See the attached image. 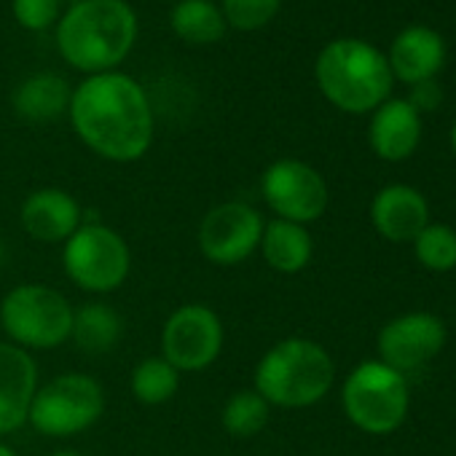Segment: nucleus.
<instances>
[{
	"mask_svg": "<svg viewBox=\"0 0 456 456\" xmlns=\"http://www.w3.org/2000/svg\"><path fill=\"white\" fill-rule=\"evenodd\" d=\"M70 124L78 140L105 161H140L153 145V105L140 81L121 70L86 76L70 97Z\"/></svg>",
	"mask_w": 456,
	"mask_h": 456,
	"instance_id": "obj_1",
	"label": "nucleus"
},
{
	"mask_svg": "<svg viewBox=\"0 0 456 456\" xmlns=\"http://www.w3.org/2000/svg\"><path fill=\"white\" fill-rule=\"evenodd\" d=\"M137 33V14L126 0H78L57 22V49L70 68L100 76L132 54Z\"/></svg>",
	"mask_w": 456,
	"mask_h": 456,
	"instance_id": "obj_2",
	"label": "nucleus"
},
{
	"mask_svg": "<svg viewBox=\"0 0 456 456\" xmlns=\"http://www.w3.org/2000/svg\"><path fill=\"white\" fill-rule=\"evenodd\" d=\"M322 97L344 113H373L389 100L395 76L387 54L360 38L330 41L314 62Z\"/></svg>",
	"mask_w": 456,
	"mask_h": 456,
	"instance_id": "obj_3",
	"label": "nucleus"
},
{
	"mask_svg": "<svg viewBox=\"0 0 456 456\" xmlns=\"http://www.w3.org/2000/svg\"><path fill=\"white\" fill-rule=\"evenodd\" d=\"M336 381L330 352L312 338H282L256 365L253 389L274 408H309Z\"/></svg>",
	"mask_w": 456,
	"mask_h": 456,
	"instance_id": "obj_4",
	"label": "nucleus"
},
{
	"mask_svg": "<svg viewBox=\"0 0 456 456\" xmlns=\"http://www.w3.org/2000/svg\"><path fill=\"white\" fill-rule=\"evenodd\" d=\"M76 306L54 288L25 282L0 301V328L6 341L25 352H52L70 341Z\"/></svg>",
	"mask_w": 456,
	"mask_h": 456,
	"instance_id": "obj_5",
	"label": "nucleus"
},
{
	"mask_svg": "<svg viewBox=\"0 0 456 456\" xmlns=\"http://www.w3.org/2000/svg\"><path fill=\"white\" fill-rule=\"evenodd\" d=\"M346 419L368 435H389L408 416V381L381 360L360 362L341 387Z\"/></svg>",
	"mask_w": 456,
	"mask_h": 456,
	"instance_id": "obj_6",
	"label": "nucleus"
},
{
	"mask_svg": "<svg viewBox=\"0 0 456 456\" xmlns=\"http://www.w3.org/2000/svg\"><path fill=\"white\" fill-rule=\"evenodd\" d=\"M62 269L76 288L92 296H108L129 280L132 250L116 228L81 223L78 232L62 245Z\"/></svg>",
	"mask_w": 456,
	"mask_h": 456,
	"instance_id": "obj_7",
	"label": "nucleus"
},
{
	"mask_svg": "<svg viewBox=\"0 0 456 456\" xmlns=\"http://www.w3.org/2000/svg\"><path fill=\"white\" fill-rule=\"evenodd\" d=\"M105 413V389L89 373H60L38 384L28 424L44 437H76Z\"/></svg>",
	"mask_w": 456,
	"mask_h": 456,
	"instance_id": "obj_8",
	"label": "nucleus"
},
{
	"mask_svg": "<svg viewBox=\"0 0 456 456\" xmlns=\"http://www.w3.org/2000/svg\"><path fill=\"white\" fill-rule=\"evenodd\" d=\"M264 225L266 220L253 204L223 201L204 212L196 245L212 266H240L261 248Z\"/></svg>",
	"mask_w": 456,
	"mask_h": 456,
	"instance_id": "obj_9",
	"label": "nucleus"
},
{
	"mask_svg": "<svg viewBox=\"0 0 456 456\" xmlns=\"http://www.w3.org/2000/svg\"><path fill=\"white\" fill-rule=\"evenodd\" d=\"M223 341V320L212 306L183 304L161 328V357L177 373H199L220 357Z\"/></svg>",
	"mask_w": 456,
	"mask_h": 456,
	"instance_id": "obj_10",
	"label": "nucleus"
},
{
	"mask_svg": "<svg viewBox=\"0 0 456 456\" xmlns=\"http://www.w3.org/2000/svg\"><path fill=\"white\" fill-rule=\"evenodd\" d=\"M261 193L280 220L309 225L328 209L330 191L325 177L301 159H277L261 175Z\"/></svg>",
	"mask_w": 456,
	"mask_h": 456,
	"instance_id": "obj_11",
	"label": "nucleus"
},
{
	"mask_svg": "<svg viewBox=\"0 0 456 456\" xmlns=\"http://www.w3.org/2000/svg\"><path fill=\"white\" fill-rule=\"evenodd\" d=\"M445 325L429 312L395 317L379 333V360L405 376L435 360L445 346Z\"/></svg>",
	"mask_w": 456,
	"mask_h": 456,
	"instance_id": "obj_12",
	"label": "nucleus"
},
{
	"mask_svg": "<svg viewBox=\"0 0 456 456\" xmlns=\"http://www.w3.org/2000/svg\"><path fill=\"white\" fill-rule=\"evenodd\" d=\"M25 234L41 245H65L84 223L78 199L65 188H38L20 207Z\"/></svg>",
	"mask_w": 456,
	"mask_h": 456,
	"instance_id": "obj_13",
	"label": "nucleus"
},
{
	"mask_svg": "<svg viewBox=\"0 0 456 456\" xmlns=\"http://www.w3.org/2000/svg\"><path fill=\"white\" fill-rule=\"evenodd\" d=\"M38 384V365L33 354L9 341H0V437L28 424Z\"/></svg>",
	"mask_w": 456,
	"mask_h": 456,
	"instance_id": "obj_14",
	"label": "nucleus"
},
{
	"mask_svg": "<svg viewBox=\"0 0 456 456\" xmlns=\"http://www.w3.org/2000/svg\"><path fill=\"white\" fill-rule=\"evenodd\" d=\"M370 223L387 242H413L421 228L429 223V204L421 191L395 183L373 196Z\"/></svg>",
	"mask_w": 456,
	"mask_h": 456,
	"instance_id": "obj_15",
	"label": "nucleus"
},
{
	"mask_svg": "<svg viewBox=\"0 0 456 456\" xmlns=\"http://www.w3.org/2000/svg\"><path fill=\"white\" fill-rule=\"evenodd\" d=\"M387 62H389L392 76L408 86L419 81H429L440 73L445 62L443 36L427 25H411L395 36Z\"/></svg>",
	"mask_w": 456,
	"mask_h": 456,
	"instance_id": "obj_16",
	"label": "nucleus"
},
{
	"mask_svg": "<svg viewBox=\"0 0 456 456\" xmlns=\"http://www.w3.org/2000/svg\"><path fill=\"white\" fill-rule=\"evenodd\" d=\"M368 142L379 159L405 161L421 142V116L408 105V100H387L370 116Z\"/></svg>",
	"mask_w": 456,
	"mask_h": 456,
	"instance_id": "obj_17",
	"label": "nucleus"
},
{
	"mask_svg": "<svg viewBox=\"0 0 456 456\" xmlns=\"http://www.w3.org/2000/svg\"><path fill=\"white\" fill-rule=\"evenodd\" d=\"M258 250L269 269H274L280 274H298L312 264L314 242H312V234L306 225L274 217L264 225V237H261Z\"/></svg>",
	"mask_w": 456,
	"mask_h": 456,
	"instance_id": "obj_18",
	"label": "nucleus"
},
{
	"mask_svg": "<svg viewBox=\"0 0 456 456\" xmlns=\"http://www.w3.org/2000/svg\"><path fill=\"white\" fill-rule=\"evenodd\" d=\"M70 97L73 89L68 86V81L57 73H33L28 76L12 102L20 118L30 121V124H46V121H57L60 116L68 113L70 108Z\"/></svg>",
	"mask_w": 456,
	"mask_h": 456,
	"instance_id": "obj_19",
	"label": "nucleus"
},
{
	"mask_svg": "<svg viewBox=\"0 0 456 456\" xmlns=\"http://www.w3.org/2000/svg\"><path fill=\"white\" fill-rule=\"evenodd\" d=\"M121 336H124V320L110 304L89 301L73 312L70 341L84 354H108L110 349L118 346Z\"/></svg>",
	"mask_w": 456,
	"mask_h": 456,
	"instance_id": "obj_20",
	"label": "nucleus"
},
{
	"mask_svg": "<svg viewBox=\"0 0 456 456\" xmlns=\"http://www.w3.org/2000/svg\"><path fill=\"white\" fill-rule=\"evenodd\" d=\"M169 28L180 41L193 46L217 44L228 30L220 6L212 0H180L169 12Z\"/></svg>",
	"mask_w": 456,
	"mask_h": 456,
	"instance_id": "obj_21",
	"label": "nucleus"
},
{
	"mask_svg": "<svg viewBox=\"0 0 456 456\" xmlns=\"http://www.w3.org/2000/svg\"><path fill=\"white\" fill-rule=\"evenodd\" d=\"M177 387H180V373L161 354L142 357L129 376V389L134 400L142 405L169 403L177 395Z\"/></svg>",
	"mask_w": 456,
	"mask_h": 456,
	"instance_id": "obj_22",
	"label": "nucleus"
},
{
	"mask_svg": "<svg viewBox=\"0 0 456 456\" xmlns=\"http://www.w3.org/2000/svg\"><path fill=\"white\" fill-rule=\"evenodd\" d=\"M269 416H272V405L256 389L234 392L220 411L223 429L240 440H248V437H256L258 432H264L269 424Z\"/></svg>",
	"mask_w": 456,
	"mask_h": 456,
	"instance_id": "obj_23",
	"label": "nucleus"
},
{
	"mask_svg": "<svg viewBox=\"0 0 456 456\" xmlns=\"http://www.w3.org/2000/svg\"><path fill=\"white\" fill-rule=\"evenodd\" d=\"M416 261L429 272L456 269V232L443 223H427L419 237L411 242Z\"/></svg>",
	"mask_w": 456,
	"mask_h": 456,
	"instance_id": "obj_24",
	"label": "nucleus"
},
{
	"mask_svg": "<svg viewBox=\"0 0 456 456\" xmlns=\"http://www.w3.org/2000/svg\"><path fill=\"white\" fill-rule=\"evenodd\" d=\"M282 9V0H223L220 12L225 25L240 33H253L266 28Z\"/></svg>",
	"mask_w": 456,
	"mask_h": 456,
	"instance_id": "obj_25",
	"label": "nucleus"
},
{
	"mask_svg": "<svg viewBox=\"0 0 456 456\" xmlns=\"http://www.w3.org/2000/svg\"><path fill=\"white\" fill-rule=\"evenodd\" d=\"M12 14L20 28L30 33H44L60 22L62 6L60 0H12Z\"/></svg>",
	"mask_w": 456,
	"mask_h": 456,
	"instance_id": "obj_26",
	"label": "nucleus"
},
{
	"mask_svg": "<svg viewBox=\"0 0 456 456\" xmlns=\"http://www.w3.org/2000/svg\"><path fill=\"white\" fill-rule=\"evenodd\" d=\"M443 102V89L435 78L429 81H419L411 86V94H408V105L421 116V113H432L437 110V105Z\"/></svg>",
	"mask_w": 456,
	"mask_h": 456,
	"instance_id": "obj_27",
	"label": "nucleus"
},
{
	"mask_svg": "<svg viewBox=\"0 0 456 456\" xmlns=\"http://www.w3.org/2000/svg\"><path fill=\"white\" fill-rule=\"evenodd\" d=\"M0 456H20L12 445H6L4 440H0Z\"/></svg>",
	"mask_w": 456,
	"mask_h": 456,
	"instance_id": "obj_28",
	"label": "nucleus"
},
{
	"mask_svg": "<svg viewBox=\"0 0 456 456\" xmlns=\"http://www.w3.org/2000/svg\"><path fill=\"white\" fill-rule=\"evenodd\" d=\"M6 258H9V250H6V242H4V237H0V266L6 264Z\"/></svg>",
	"mask_w": 456,
	"mask_h": 456,
	"instance_id": "obj_29",
	"label": "nucleus"
},
{
	"mask_svg": "<svg viewBox=\"0 0 456 456\" xmlns=\"http://www.w3.org/2000/svg\"><path fill=\"white\" fill-rule=\"evenodd\" d=\"M52 456H84V453H78V451H70V448H62V451H54Z\"/></svg>",
	"mask_w": 456,
	"mask_h": 456,
	"instance_id": "obj_30",
	"label": "nucleus"
},
{
	"mask_svg": "<svg viewBox=\"0 0 456 456\" xmlns=\"http://www.w3.org/2000/svg\"><path fill=\"white\" fill-rule=\"evenodd\" d=\"M451 148H453V153H456V121H453V126H451Z\"/></svg>",
	"mask_w": 456,
	"mask_h": 456,
	"instance_id": "obj_31",
	"label": "nucleus"
}]
</instances>
